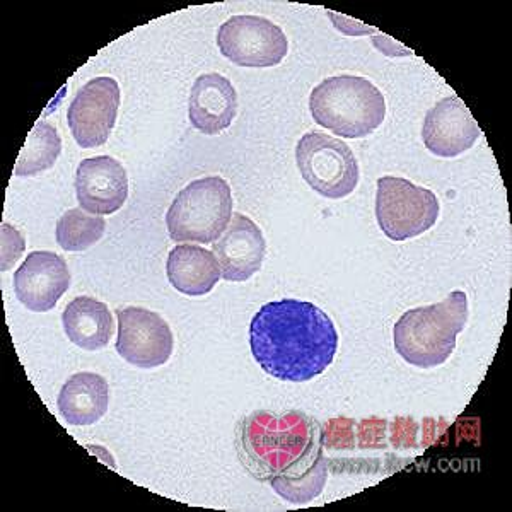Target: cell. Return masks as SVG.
I'll return each mask as SVG.
<instances>
[{
	"mask_svg": "<svg viewBox=\"0 0 512 512\" xmlns=\"http://www.w3.org/2000/svg\"><path fill=\"white\" fill-rule=\"evenodd\" d=\"M326 480H328V463L323 456L309 472L303 473L301 477H275L270 480V483L275 492L286 501L292 504H306L321 494V490L325 489Z\"/></svg>",
	"mask_w": 512,
	"mask_h": 512,
	"instance_id": "obj_21",
	"label": "cell"
},
{
	"mask_svg": "<svg viewBox=\"0 0 512 512\" xmlns=\"http://www.w3.org/2000/svg\"><path fill=\"white\" fill-rule=\"evenodd\" d=\"M60 151L62 140L57 128L48 122L36 123L21 149L14 175L35 176L41 171H47L59 158Z\"/></svg>",
	"mask_w": 512,
	"mask_h": 512,
	"instance_id": "obj_19",
	"label": "cell"
},
{
	"mask_svg": "<svg viewBox=\"0 0 512 512\" xmlns=\"http://www.w3.org/2000/svg\"><path fill=\"white\" fill-rule=\"evenodd\" d=\"M169 284L185 296L209 294L222 277L221 265L214 253L197 245H178L169 251Z\"/></svg>",
	"mask_w": 512,
	"mask_h": 512,
	"instance_id": "obj_16",
	"label": "cell"
},
{
	"mask_svg": "<svg viewBox=\"0 0 512 512\" xmlns=\"http://www.w3.org/2000/svg\"><path fill=\"white\" fill-rule=\"evenodd\" d=\"M439 217V200L427 188L396 176H383L376 193V219L384 236L407 241L427 233Z\"/></svg>",
	"mask_w": 512,
	"mask_h": 512,
	"instance_id": "obj_6",
	"label": "cell"
},
{
	"mask_svg": "<svg viewBox=\"0 0 512 512\" xmlns=\"http://www.w3.org/2000/svg\"><path fill=\"white\" fill-rule=\"evenodd\" d=\"M390 427V441L393 448H417V434H419L420 425L412 417H398L391 422Z\"/></svg>",
	"mask_w": 512,
	"mask_h": 512,
	"instance_id": "obj_24",
	"label": "cell"
},
{
	"mask_svg": "<svg viewBox=\"0 0 512 512\" xmlns=\"http://www.w3.org/2000/svg\"><path fill=\"white\" fill-rule=\"evenodd\" d=\"M251 352L265 373L292 383L311 381L332 366L338 332L330 316L308 301L282 299L256 311Z\"/></svg>",
	"mask_w": 512,
	"mask_h": 512,
	"instance_id": "obj_1",
	"label": "cell"
},
{
	"mask_svg": "<svg viewBox=\"0 0 512 512\" xmlns=\"http://www.w3.org/2000/svg\"><path fill=\"white\" fill-rule=\"evenodd\" d=\"M212 246L222 279L227 282H245L253 277L262 268L267 251L262 229L243 214H233L226 231Z\"/></svg>",
	"mask_w": 512,
	"mask_h": 512,
	"instance_id": "obj_14",
	"label": "cell"
},
{
	"mask_svg": "<svg viewBox=\"0 0 512 512\" xmlns=\"http://www.w3.org/2000/svg\"><path fill=\"white\" fill-rule=\"evenodd\" d=\"M309 110L318 125L345 139L373 134L386 117L383 93L357 76L325 79L309 96Z\"/></svg>",
	"mask_w": 512,
	"mask_h": 512,
	"instance_id": "obj_4",
	"label": "cell"
},
{
	"mask_svg": "<svg viewBox=\"0 0 512 512\" xmlns=\"http://www.w3.org/2000/svg\"><path fill=\"white\" fill-rule=\"evenodd\" d=\"M217 47L241 67H274L289 50L287 36L277 24L260 16H233L221 24Z\"/></svg>",
	"mask_w": 512,
	"mask_h": 512,
	"instance_id": "obj_8",
	"label": "cell"
},
{
	"mask_svg": "<svg viewBox=\"0 0 512 512\" xmlns=\"http://www.w3.org/2000/svg\"><path fill=\"white\" fill-rule=\"evenodd\" d=\"M69 286L67 263L52 251H33L14 274L16 296L35 313L52 311Z\"/></svg>",
	"mask_w": 512,
	"mask_h": 512,
	"instance_id": "obj_11",
	"label": "cell"
},
{
	"mask_svg": "<svg viewBox=\"0 0 512 512\" xmlns=\"http://www.w3.org/2000/svg\"><path fill=\"white\" fill-rule=\"evenodd\" d=\"M246 470L260 480L297 478L323 458L321 425L301 412H255L238 432Z\"/></svg>",
	"mask_w": 512,
	"mask_h": 512,
	"instance_id": "obj_2",
	"label": "cell"
},
{
	"mask_svg": "<svg viewBox=\"0 0 512 512\" xmlns=\"http://www.w3.org/2000/svg\"><path fill=\"white\" fill-rule=\"evenodd\" d=\"M65 335L84 350L105 349L115 332L113 316L105 303L81 296L70 301L62 315Z\"/></svg>",
	"mask_w": 512,
	"mask_h": 512,
	"instance_id": "obj_18",
	"label": "cell"
},
{
	"mask_svg": "<svg viewBox=\"0 0 512 512\" xmlns=\"http://www.w3.org/2000/svg\"><path fill=\"white\" fill-rule=\"evenodd\" d=\"M233 217L231 188L221 176L195 180L176 195L166 214L176 243H216Z\"/></svg>",
	"mask_w": 512,
	"mask_h": 512,
	"instance_id": "obj_5",
	"label": "cell"
},
{
	"mask_svg": "<svg viewBox=\"0 0 512 512\" xmlns=\"http://www.w3.org/2000/svg\"><path fill=\"white\" fill-rule=\"evenodd\" d=\"M480 127L458 96H449L427 111L422 140L439 158H456L472 149L480 137Z\"/></svg>",
	"mask_w": 512,
	"mask_h": 512,
	"instance_id": "obj_12",
	"label": "cell"
},
{
	"mask_svg": "<svg viewBox=\"0 0 512 512\" xmlns=\"http://www.w3.org/2000/svg\"><path fill=\"white\" fill-rule=\"evenodd\" d=\"M106 231L105 219L70 209L57 222V243L65 251H84L96 245Z\"/></svg>",
	"mask_w": 512,
	"mask_h": 512,
	"instance_id": "obj_20",
	"label": "cell"
},
{
	"mask_svg": "<svg viewBox=\"0 0 512 512\" xmlns=\"http://www.w3.org/2000/svg\"><path fill=\"white\" fill-rule=\"evenodd\" d=\"M386 429L388 422L378 417L364 419L355 425V434L359 443L357 446L361 449H384L386 448Z\"/></svg>",
	"mask_w": 512,
	"mask_h": 512,
	"instance_id": "obj_23",
	"label": "cell"
},
{
	"mask_svg": "<svg viewBox=\"0 0 512 512\" xmlns=\"http://www.w3.org/2000/svg\"><path fill=\"white\" fill-rule=\"evenodd\" d=\"M120 101V86L113 77H96L79 89L67 111L70 132L79 147L105 146L117 123Z\"/></svg>",
	"mask_w": 512,
	"mask_h": 512,
	"instance_id": "obj_9",
	"label": "cell"
},
{
	"mask_svg": "<svg viewBox=\"0 0 512 512\" xmlns=\"http://www.w3.org/2000/svg\"><path fill=\"white\" fill-rule=\"evenodd\" d=\"M76 193L82 209L110 216L127 202V171L110 156L84 159L77 168Z\"/></svg>",
	"mask_w": 512,
	"mask_h": 512,
	"instance_id": "obj_13",
	"label": "cell"
},
{
	"mask_svg": "<svg viewBox=\"0 0 512 512\" xmlns=\"http://www.w3.org/2000/svg\"><path fill=\"white\" fill-rule=\"evenodd\" d=\"M238 113V93L221 74H204L193 84L190 94V122L205 135L221 134Z\"/></svg>",
	"mask_w": 512,
	"mask_h": 512,
	"instance_id": "obj_15",
	"label": "cell"
},
{
	"mask_svg": "<svg viewBox=\"0 0 512 512\" xmlns=\"http://www.w3.org/2000/svg\"><path fill=\"white\" fill-rule=\"evenodd\" d=\"M468 321V299L453 291L444 301L410 309L393 328L395 350L410 366L431 369L448 361Z\"/></svg>",
	"mask_w": 512,
	"mask_h": 512,
	"instance_id": "obj_3",
	"label": "cell"
},
{
	"mask_svg": "<svg viewBox=\"0 0 512 512\" xmlns=\"http://www.w3.org/2000/svg\"><path fill=\"white\" fill-rule=\"evenodd\" d=\"M296 161L304 181L323 197H347L359 183V164L354 152L332 135L304 134L297 142Z\"/></svg>",
	"mask_w": 512,
	"mask_h": 512,
	"instance_id": "obj_7",
	"label": "cell"
},
{
	"mask_svg": "<svg viewBox=\"0 0 512 512\" xmlns=\"http://www.w3.org/2000/svg\"><path fill=\"white\" fill-rule=\"evenodd\" d=\"M175 349L168 323L154 311L125 308L118 311L117 352L140 369L163 366Z\"/></svg>",
	"mask_w": 512,
	"mask_h": 512,
	"instance_id": "obj_10",
	"label": "cell"
},
{
	"mask_svg": "<svg viewBox=\"0 0 512 512\" xmlns=\"http://www.w3.org/2000/svg\"><path fill=\"white\" fill-rule=\"evenodd\" d=\"M355 422L354 420L338 417L326 422L321 429V444L323 448L333 451H350L355 449Z\"/></svg>",
	"mask_w": 512,
	"mask_h": 512,
	"instance_id": "obj_22",
	"label": "cell"
},
{
	"mask_svg": "<svg viewBox=\"0 0 512 512\" xmlns=\"http://www.w3.org/2000/svg\"><path fill=\"white\" fill-rule=\"evenodd\" d=\"M110 403V388L103 376L77 373L59 393V412L70 425H93L103 419Z\"/></svg>",
	"mask_w": 512,
	"mask_h": 512,
	"instance_id": "obj_17",
	"label": "cell"
}]
</instances>
